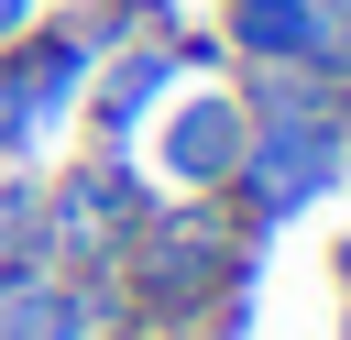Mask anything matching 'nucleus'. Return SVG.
Instances as JSON below:
<instances>
[{
	"mask_svg": "<svg viewBox=\"0 0 351 340\" xmlns=\"http://www.w3.org/2000/svg\"><path fill=\"white\" fill-rule=\"evenodd\" d=\"M132 329L154 340H241L252 329V285H263V241L230 219V197H154L143 230L110 263Z\"/></svg>",
	"mask_w": 351,
	"mask_h": 340,
	"instance_id": "f257e3e1",
	"label": "nucleus"
},
{
	"mask_svg": "<svg viewBox=\"0 0 351 340\" xmlns=\"http://www.w3.org/2000/svg\"><path fill=\"white\" fill-rule=\"evenodd\" d=\"M154 197H165V186L143 175V154H110V143L55 154V165H44V197H33V263H55V274H110Z\"/></svg>",
	"mask_w": 351,
	"mask_h": 340,
	"instance_id": "f03ea898",
	"label": "nucleus"
},
{
	"mask_svg": "<svg viewBox=\"0 0 351 340\" xmlns=\"http://www.w3.org/2000/svg\"><path fill=\"white\" fill-rule=\"evenodd\" d=\"M351 186V110H285V121H252L241 132V165H230V219L252 241L296 230L307 208H329Z\"/></svg>",
	"mask_w": 351,
	"mask_h": 340,
	"instance_id": "7ed1b4c3",
	"label": "nucleus"
},
{
	"mask_svg": "<svg viewBox=\"0 0 351 340\" xmlns=\"http://www.w3.org/2000/svg\"><path fill=\"white\" fill-rule=\"evenodd\" d=\"M241 132H252V110H241V88L230 77H186L154 121H143V175L165 186V197H219L230 186V165H241Z\"/></svg>",
	"mask_w": 351,
	"mask_h": 340,
	"instance_id": "20e7f679",
	"label": "nucleus"
},
{
	"mask_svg": "<svg viewBox=\"0 0 351 340\" xmlns=\"http://www.w3.org/2000/svg\"><path fill=\"white\" fill-rule=\"evenodd\" d=\"M176 88H186V66H176V33H143V44H121V55H99V66H88L77 132H88V143H110V154H132V143H143V121H154Z\"/></svg>",
	"mask_w": 351,
	"mask_h": 340,
	"instance_id": "39448f33",
	"label": "nucleus"
},
{
	"mask_svg": "<svg viewBox=\"0 0 351 340\" xmlns=\"http://www.w3.org/2000/svg\"><path fill=\"white\" fill-rule=\"evenodd\" d=\"M219 44H230V66H329L340 77L351 11L340 0H219Z\"/></svg>",
	"mask_w": 351,
	"mask_h": 340,
	"instance_id": "423d86ee",
	"label": "nucleus"
},
{
	"mask_svg": "<svg viewBox=\"0 0 351 340\" xmlns=\"http://www.w3.org/2000/svg\"><path fill=\"white\" fill-rule=\"evenodd\" d=\"M110 318H132L110 274H55V263H33V252L0 263V340H88V329H110Z\"/></svg>",
	"mask_w": 351,
	"mask_h": 340,
	"instance_id": "0eeeda50",
	"label": "nucleus"
},
{
	"mask_svg": "<svg viewBox=\"0 0 351 340\" xmlns=\"http://www.w3.org/2000/svg\"><path fill=\"white\" fill-rule=\"evenodd\" d=\"M33 197H44V165H0V263L33 252Z\"/></svg>",
	"mask_w": 351,
	"mask_h": 340,
	"instance_id": "6e6552de",
	"label": "nucleus"
},
{
	"mask_svg": "<svg viewBox=\"0 0 351 340\" xmlns=\"http://www.w3.org/2000/svg\"><path fill=\"white\" fill-rule=\"evenodd\" d=\"M0 165H44V143H33V110H22V77H11V55H0Z\"/></svg>",
	"mask_w": 351,
	"mask_h": 340,
	"instance_id": "1a4fd4ad",
	"label": "nucleus"
},
{
	"mask_svg": "<svg viewBox=\"0 0 351 340\" xmlns=\"http://www.w3.org/2000/svg\"><path fill=\"white\" fill-rule=\"evenodd\" d=\"M44 11H55V0H0V44H11L22 22H44Z\"/></svg>",
	"mask_w": 351,
	"mask_h": 340,
	"instance_id": "9d476101",
	"label": "nucleus"
},
{
	"mask_svg": "<svg viewBox=\"0 0 351 340\" xmlns=\"http://www.w3.org/2000/svg\"><path fill=\"white\" fill-rule=\"evenodd\" d=\"M329 285H340V296H351V230H340V241H329Z\"/></svg>",
	"mask_w": 351,
	"mask_h": 340,
	"instance_id": "9b49d317",
	"label": "nucleus"
},
{
	"mask_svg": "<svg viewBox=\"0 0 351 340\" xmlns=\"http://www.w3.org/2000/svg\"><path fill=\"white\" fill-rule=\"evenodd\" d=\"M340 340H351V296H340Z\"/></svg>",
	"mask_w": 351,
	"mask_h": 340,
	"instance_id": "f8f14e48",
	"label": "nucleus"
},
{
	"mask_svg": "<svg viewBox=\"0 0 351 340\" xmlns=\"http://www.w3.org/2000/svg\"><path fill=\"white\" fill-rule=\"evenodd\" d=\"M340 11H351V0H340Z\"/></svg>",
	"mask_w": 351,
	"mask_h": 340,
	"instance_id": "ddd939ff",
	"label": "nucleus"
}]
</instances>
